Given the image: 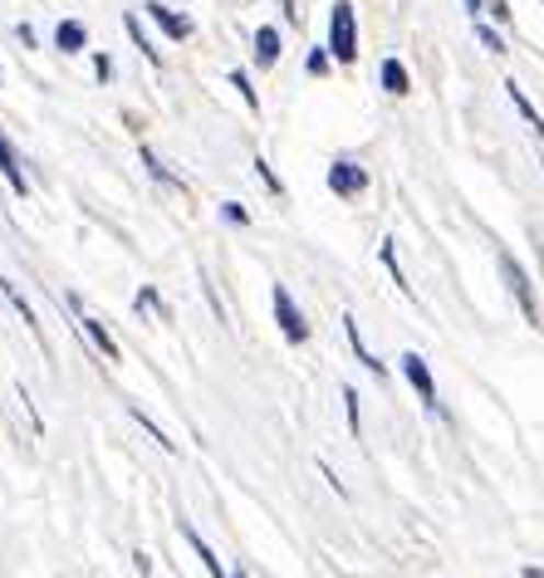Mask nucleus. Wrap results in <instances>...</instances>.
Returning a JSON list of instances; mask_svg holds the SVG:
<instances>
[{
	"mask_svg": "<svg viewBox=\"0 0 544 578\" xmlns=\"http://www.w3.org/2000/svg\"><path fill=\"white\" fill-rule=\"evenodd\" d=\"M476 39H480V45L490 49V55H506V39H500V35H496V30H490V25H480V20H476Z\"/></svg>",
	"mask_w": 544,
	"mask_h": 578,
	"instance_id": "5701e85b",
	"label": "nucleus"
},
{
	"mask_svg": "<svg viewBox=\"0 0 544 578\" xmlns=\"http://www.w3.org/2000/svg\"><path fill=\"white\" fill-rule=\"evenodd\" d=\"M231 578H250V574H246V569H240V564H236V569H231Z\"/></svg>",
	"mask_w": 544,
	"mask_h": 578,
	"instance_id": "7c9ffc66",
	"label": "nucleus"
},
{
	"mask_svg": "<svg viewBox=\"0 0 544 578\" xmlns=\"http://www.w3.org/2000/svg\"><path fill=\"white\" fill-rule=\"evenodd\" d=\"M123 30H128V39H133V45L143 49V55L152 59V65H162V55H157V49H152V39L143 35V20H138V15H123Z\"/></svg>",
	"mask_w": 544,
	"mask_h": 578,
	"instance_id": "a211bd4d",
	"label": "nucleus"
},
{
	"mask_svg": "<svg viewBox=\"0 0 544 578\" xmlns=\"http://www.w3.org/2000/svg\"><path fill=\"white\" fill-rule=\"evenodd\" d=\"M0 294H5V299H10V304H15V314H20V319H25V329H30V333H35V339H39V324H35V309H30V304H25V294H20V290H15V280H0ZM39 343H45V339H39Z\"/></svg>",
	"mask_w": 544,
	"mask_h": 578,
	"instance_id": "2eb2a0df",
	"label": "nucleus"
},
{
	"mask_svg": "<svg viewBox=\"0 0 544 578\" xmlns=\"http://www.w3.org/2000/svg\"><path fill=\"white\" fill-rule=\"evenodd\" d=\"M378 79H383V89L393 93V99H403L407 89H412V79H407V69L397 65V59H383V69H378Z\"/></svg>",
	"mask_w": 544,
	"mask_h": 578,
	"instance_id": "dca6fc26",
	"label": "nucleus"
},
{
	"mask_svg": "<svg viewBox=\"0 0 544 578\" xmlns=\"http://www.w3.org/2000/svg\"><path fill=\"white\" fill-rule=\"evenodd\" d=\"M496 265H500V275H506V290L515 294V304H520V314H525V324H535V329H540V304H535V290H530V275L520 270V260L510 256V250H500Z\"/></svg>",
	"mask_w": 544,
	"mask_h": 578,
	"instance_id": "f03ea898",
	"label": "nucleus"
},
{
	"mask_svg": "<svg viewBox=\"0 0 544 578\" xmlns=\"http://www.w3.org/2000/svg\"><path fill=\"white\" fill-rule=\"evenodd\" d=\"M133 309H138V314H157V319H172V309H167V304H162V294H157L152 285H143L138 290V299H133Z\"/></svg>",
	"mask_w": 544,
	"mask_h": 578,
	"instance_id": "6ab92c4d",
	"label": "nucleus"
},
{
	"mask_svg": "<svg viewBox=\"0 0 544 578\" xmlns=\"http://www.w3.org/2000/svg\"><path fill=\"white\" fill-rule=\"evenodd\" d=\"M0 177H5V186L15 196H30V182H25V162H20V152H15V143L0 133Z\"/></svg>",
	"mask_w": 544,
	"mask_h": 578,
	"instance_id": "0eeeda50",
	"label": "nucleus"
},
{
	"mask_svg": "<svg viewBox=\"0 0 544 578\" xmlns=\"http://www.w3.org/2000/svg\"><path fill=\"white\" fill-rule=\"evenodd\" d=\"M466 10H471V20H480V10H486V0H466Z\"/></svg>",
	"mask_w": 544,
	"mask_h": 578,
	"instance_id": "c756f323",
	"label": "nucleus"
},
{
	"mask_svg": "<svg viewBox=\"0 0 544 578\" xmlns=\"http://www.w3.org/2000/svg\"><path fill=\"white\" fill-rule=\"evenodd\" d=\"M403 377L412 383V393L422 397L427 412H442V403H437V383H432V367H427L422 353H403Z\"/></svg>",
	"mask_w": 544,
	"mask_h": 578,
	"instance_id": "39448f33",
	"label": "nucleus"
},
{
	"mask_svg": "<svg viewBox=\"0 0 544 578\" xmlns=\"http://www.w3.org/2000/svg\"><path fill=\"white\" fill-rule=\"evenodd\" d=\"M222 216L231 220V226H250V212H246L240 202H226V206H222Z\"/></svg>",
	"mask_w": 544,
	"mask_h": 578,
	"instance_id": "393cba45",
	"label": "nucleus"
},
{
	"mask_svg": "<svg viewBox=\"0 0 544 578\" xmlns=\"http://www.w3.org/2000/svg\"><path fill=\"white\" fill-rule=\"evenodd\" d=\"M343 407H349V432L359 437L363 422H359V393H353V387H343Z\"/></svg>",
	"mask_w": 544,
	"mask_h": 578,
	"instance_id": "b1692460",
	"label": "nucleus"
},
{
	"mask_svg": "<svg viewBox=\"0 0 544 578\" xmlns=\"http://www.w3.org/2000/svg\"><path fill=\"white\" fill-rule=\"evenodd\" d=\"M378 260H383V265H388L393 285L403 290V294H412V285H407V275H403V265H397V250H393V240H383V246H378Z\"/></svg>",
	"mask_w": 544,
	"mask_h": 578,
	"instance_id": "aec40b11",
	"label": "nucleus"
},
{
	"mask_svg": "<svg viewBox=\"0 0 544 578\" xmlns=\"http://www.w3.org/2000/svg\"><path fill=\"white\" fill-rule=\"evenodd\" d=\"M275 59H280V30H275V25H260V30H256V65L270 69Z\"/></svg>",
	"mask_w": 544,
	"mask_h": 578,
	"instance_id": "f8f14e48",
	"label": "nucleus"
},
{
	"mask_svg": "<svg viewBox=\"0 0 544 578\" xmlns=\"http://www.w3.org/2000/svg\"><path fill=\"white\" fill-rule=\"evenodd\" d=\"M133 569L148 578V574H152V554H143V549H138V554H133Z\"/></svg>",
	"mask_w": 544,
	"mask_h": 578,
	"instance_id": "c85d7f7f",
	"label": "nucleus"
},
{
	"mask_svg": "<svg viewBox=\"0 0 544 578\" xmlns=\"http://www.w3.org/2000/svg\"><path fill=\"white\" fill-rule=\"evenodd\" d=\"M309 73H329V49H314V55H309Z\"/></svg>",
	"mask_w": 544,
	"mask_h": 578,
	"instance_id": "bb28decb",
	"label": "nucleus"
},
{
	"mask_svg": "<svg viewBox=\"0 0 544 578\" xmlns=\"http://www.w3.org/2000/svg\"><path fill=\"white\" fill-rule=\"evenodd\" d=\"M329 55L339 59V65H353V59H359V25H353L349 0H339L329 15Z\"/></svg>",
	"mask_w": 544,
	"mask_h": 578,
	"instance_id": "f257e3e1",
	"label": "nucleus"
},
{
	"mask_svg": "<svg viewBox=\"0 0 544 578\" xmlns=\"http://www.w3.org/2000/svg\"><path fill=\"white\" fill-rule=\"evenodd\" d=\"M329 192L343 196V202H349V196H363L369 192V172H363L353 157H333L329 162Z\"/></svg>",
	"mask_w": 544,
	"mask_h": 578,
	"instance_id": "7ed1b4c3",
	"label": "nucleus"
},
{
	"mask_svg": "<svg viewBox=\"0 0 544 578\" xmlns=\"http://www.w3.org/2000/svg\"><path fill=\"white\" fill-rule=\"evenodd\" d=\"M148 15L157 20V25H162V35H167V39H177V45H182L186 35H192V20L177 15V10H167V5H157V0H148Z\"/></svg>",
	"mask_w": 544,
	"mask_h": 578,
	"instance_id": "1a4fd4ad",
	"label": "nucleus"
},
{
	"mask_svg": "<svg viewBox=\"0 0 544 578\" xmlns=\"http://www.w3.org/2000/svg\"><path fill=\"white\" fill-rule=\"evenodd\" d=\"M93 73H99V83H109L113 79V59L109 55H93Z\"/></svg>",
	"mask_w": 544,
	"mask_h": 578,
	"instance_id": "a878e982",
	"label": "nucleus"
},
{
	"mask_svg": "<svg viewBox=\"0 0 544 578\" xmlns=\"http://www.w3.org/2000/svg\"><path fill=\"white\" fill-rule=\"evenodd\" d=\"M486 10L500 20V25H506V20H510V5H506V0H486Z\"/></svg>",
	"mask_w": 544,
	"mask_h": 578,
	"instance_id": "cd10ccee",
	"label": "nucleus"
},
{
	"mask_svg": "<svg viewBox=\"0 0 544 578\" xmlns=\"http://www.w3.org/2000/svg\"><path fill=\"white\" fill-rule=\"evenodd\" d=\"M177 530H182V540L192 544V554H196V559H202V569H206V574H212V578H231V569H226V564L216 559V549L202 540V534H196V524L186 520V514H182V520H177Z\"/></svg>",
	"mask_w": 544,
	"mask_h": 578,
	"instance_id": "423d86ee",
	"label": "nucleus"
},
{
	"mask_svg": "<svg viewBox=\"0 0 544 578\" xmlns=\"http://www.w3.org/2000/svg\"><path fill=\"white\" fill-rule=\"evenodd\" d=\"M138 157H143V167H148V177H152V182H157V186H167V192H186V182H182V177H177V172H172V167H167V162H162V157H157V152H152V147H148V143H143V147H138Z\"/></svg>",
	"mask_w": 544,
	"mask_h": 578,
	"instance_id": "6e6552de",
	"label": "nucleus"
},
{
	"mask_svg": "<svg viewBox=\"0 0 544 578\" xmlns=\"http://www.w3.org/2000/svg\"><path fill=\"white\" fill-rule=\"evenodd\" d=\"M525 578H544V569H525Z\"/></svg>",
	"mask_w": 544,
	"mask_h": 578,
	"instance_id": "2f4dec72",
	"label": "nucleus"
},
{
	"mask_svg": "<svg viewBox=\"0 0 544 578\" xmlns=\"http://www.w3.org/2000/svg\"><path fill=\"white\" fill-rule=\"evenodd\" d=\"M231 89H240V99H246L250 113H260V93L250 89V73L246 69H231Z\"/></svg>",
	"mask_w": 544,
	"mask_h": 578,
	"instance_id": "412c9836",
	"label": "nucleus"
},
{
	"mask_svg": "<svg viewBox=\"0 0 544 578\" xmlns=\"http://www.w3.org/2000/svg\"><path fill=\"white\" fill-rule=\"evenodd\" d=\"M506 93H510V103H515V113H520V118H525L530 128H535V138H544V118H540V113H535V103L525 99V89H520L515 79H506Z\"/></svg>",
	"mask_w": 544,
	"mask_h": 578,
	"instance_id": "ddd939ff",
	"label": "nucleus"
},
{
	"mask_svg": "<svg viewBox=\"0 0 544 578\" xmlns=\"http://www.w3.org/2000/svg\"><path fill=\"white\" fill-rule=\"evenodd\" d=\"M128 417H133V422H138V427H143V432H148V437H152V441H157V446H162V451H177V441H172V437H167V432H162V427H157V422H152V417H148V412H143V407H138V403H128Z\"/></svg>",
	"mask_w": 544,
	"mask_h": 578,
	"instance_id": "f3484780",
	"label": "nucleus"
},
{
	"mask_svg": "<svg viewBox=\"0 0 544 578\" xmlns=\"http://www.w3.org/2000/svg\"><path fill=\"white\" fill-rule=\"evenodd\" d=\"M275 324H280V333H285V343H305L309 339L305 314H299L295 294H290L285 285H275Z\"/></svg>",
	"mask_w": 544,
	"mask_h": 578,
	"instance_id": "20e7f679",
	"label": "nucleus"
},
{
	"mask_svg": "<svg viewBox=\"0 0 544 578\" xmlns=\"http://www.w3.org/2000/svg\"><path fill=\"white\" fill-rule=\"evenodd\" d=\"M55 45L65 49V55H79V49L89 45V30H83L79 20H59V30H55Z\"/></svg>",
	"mask_w": 544,
	"mask_h": 578,
	"instance_id": "4468645a",
	"label": "nucleus"
},
{
	"mask_svg": "<svg viewBox=\"0 0 544 578\" xmlns=\"http://www.w3.org/2000/svg\"><path fill=\"white\" fill-rule=\"evenodd\" d=\"M79 329L89 333V343H93V349H99V353H103V359H109V363H118V359H123V353H118V343H113V333L103 329L99 319H89V314H83V319H79Z\"/></svg>",
	"mask_w": 544,
	"mask_h": 578,
	"instance_id": "9b49d317",
	"label": "nucleus"
},
{
	"mask_svg": "<svg viewBox=\"0 0 544 578\" xmlns=\"http://www.w3.org/2000/svg\"><path fill=\"white\" fill-rule=\"evenodd\" d=\"M343 333H349V349L359 353V363L369 367L373 377H383V373H388V363H378V359H373V353H369V343H363V333H359V319H353V314H343Z\"/></svg>",
	"mask_w": 544,
	"mask_h": 578,
	"instance_id": "9d476101",
	"label": "nucleus"
},
{
	"mask_svg": "<svg viewBox=\"0 0 544 578\" xmlns=\"http://www.w3.org/2000/svg\"><path fill=\"white\" fill-rule=\"evenodd\" d=\"M256 177H260V182H265V192H270V196H285V182H280V177H275V167H270L265 157H256Z\"/></svg>",
	"mask_w": 544,
	"mask_h": 578,
	"instance_id": "4be33fe9",
	"label": "nucleus"
}]
</instances>
